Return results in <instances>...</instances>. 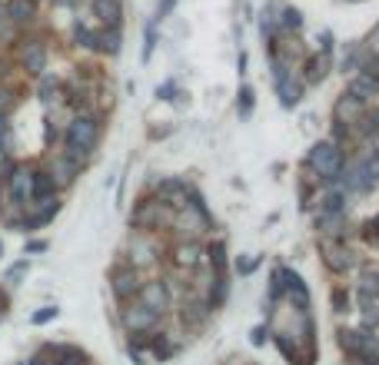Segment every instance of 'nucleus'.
Masks as SVG:
<instances>
[{"instance_id":"nucleus-1","label":"nucleus","mask_w":379,"mask_h":365,"mask_svg":"<svg viewBox=\"0 0 379 365\" xmlns=\"http://www.w3.org/2000/svg\"><path fill=\"white\" fill-rule=\"evenodd\" d=\"M97 136H100V130L94 116H74L67 123V133H64V156L77 170H84L90 163L94 150H97Z\"/></svg>"},{"instance_id":"nucleus-2","label":"nucleus","mask_w":379,"mask_h":365,"mask_svg":"<svg viewBox=\"0 0 379 365\" xmlns=\"http://www.w3.org/2000/svg\"><path fill=\"white\" fill-rule=\"evenodd\" d=\"M306 166H310L320 180H340L343 170H346V156H343V150L333 143V140H323V143H316L310 150Z\"/></svg>"},{"instance_id":"nucleus-3","label":"nucleus","mask_w":379,"mask_h":365,"mask_svg":"<svg viewBox=\"0 0 379 365\" xmlns=\"http://www.w3.org/2000/svg\"><path fill=\"white\" fill-rule=\"evenodd\" d=\"M340 180L353 196H366V192H373L379 186V163L373 156H363L360 163H350L343 170Z\"/></svg>"},{"instance_id":"nucleus-4","label":"nucleus","mask_w":379,"mask_h":365,"mask_svg":"<svg viewBox=\"0 0 379 365\" xmlns=\"http://www.w3.org/2000/svg\"><path fill=\"white\" fill-rule=\"evenodd\" d=\"M160 326V312H153L143 302H126L123 309V329L130 336H140V332H153Z\"/></svg>"},{"instance_id":"nucleus-5","label":"nucleus","mask_w":379,"mask_h":365,"mask_svg":"<svg viewBox=\"0 0 379 365\" xmlns=\"http://www.w3.org/2000/svg\"><path fill=\"white\" fill-rule=\"evenodd\" d=\"M110 286H113V296H117L120 302H133V299L140 296V289H143V276H140V269H133V266H120V269H113V276H110Z\"/></svg>"},{"instance_id":"nucleus-6","label":"nucleus","mask_w":379,"mask_h":365,"mask_svg":"<svg viewBox=\"0 0 379 365\" xmlns=\"http://www.w3.org/2000/svg\"><path fill=\"white\" fill-rule=\"evenodd\" d=\"M20 67L27 70L30 77H44V70H47V47H44L40 40L24 43V50H20Z\"/></svg>"},{"instance_id":"nucleus-7","label":"nucleus","mask_w":379,"mask_h":365,"mask_svg":"<svg viewBox=\"0 0 379 365\" xmlns=\"http://www.w3.org/2000/svg\"><path fill=\"white\" fill-rule=\"evenodd\" d=\"M320 250H323V256H326V266H330L333 272H346V269H353L356 266V259H353V252L343 246L340 240H323L320 242Z\"/></svg>"},{"instance_id":"nucleus-8","label":"nucleus","mask_w":379,"mask_h":365,"mask_svg":"<svg viewBox=\"0 0 379 365\" xmlns=\"http://www.w3.org/2000/svg\"><path fill=\"white\" fill-rule=\"evenodd\" d=\"M273 87H276V96H280V103H283V106H296V103H300L303 87L290 77V70L276 67V73H273Z\"/></svg>"},{"instance_id":"nucleus-9","label":"nucleus","mask_w":379,"mask_h":365,"mask_svg":"<svg viewBox=\"0 0 379 365\" xmlns=\"http://www.w3.org/2000/svg\"><path fill=\"white\" fill-rule=\"evenodd\" d=\"M363 116V103L356 100V96L343 93L336 103H333V123H343V126H353L356 120Z\"/></svg>"},{"instance_id":"nucleus-10","label":"nucleus","mask_w":379,"mask_h":365,"mask_svg":"<svg viewBox=\"0 0 379 365\" xmlns=\"http://www.w3.org/2000/svg\"><path fill=\"white\" fill-rule=\"evenodd\" d=\"M203 256H206V250H203V242L200 240H183L173 250V262L176 266H183V269H196Z\"/></svg>"},{"instance_id":"nucleus-11","label":"nucleus","mask_w":379,"mask_h":365,"mask_svg":"<svg viewBox=\"0 0 379 365\" xmlns=\"http://www.w3.org/2000/svg\"><path fill=\"white\" fill-rule=\"evenodd\" d=\"M136 299H140L143 306H150L153 312H160V316H163V309L170 306V292H166L163 282H143V289H140Z\"/></svg>"},{"instance_id":"nucleus-12","label":"nucleus","mask_w":379,"mask_h":365,"mask_svg":"<svg viewBox=\"0 0 379 365\" xmlns=\"http://www.w3.org/2000/svg\"><path fill=\"white\" fill-rule=\"evenodd\" d=\"M156 259V246L150 236H143V232H136L133 240H130V266H143V262H153Z\"/></svg>"},{"instance_id":"nucleus-13","label":"nucleus","mask_w":379,"mask_h":365,"mask_svg":"<svg viewBox=\"0 0 379 365\" xmlns=\"http://www.w3.org/2000/svg\"><path fill=\"white\" fill-rule=\"evenodd\" d=\"M47 200H57V182L47 170H34V200L30 202H47Z\"/></svg>"},{"instance_id":"nucleus-14","label":"nucleus","mask_w":379,"mask_h":365,"mask_svg":"<svg viewBox=\"0 0 379 365\" xmlns=\"http://www.w3.org/2000/svg\"><path fill=\"white\" fill-rule=\"evenodd\" d=\"M90 10H94L107 27H117L120 17H123V4H120V0H90Z\"/></svg>"},{"instance_id":"nucleus-15","label":"nucleus","mask_w":379,"mask_h":365,"mask_svg":"<svg viewBox=\"0 0 379 365\" xmlns=\"http://www.w3.org/2000/svg\"><path fill=\"white\" fill-rule=\"evenodd\" d=\"M350 96H356L360 103H366V100L379 96V80H376V77H370V73L363 70L360 77H353V83H350Z\"/></svg>"},{"instance_id":"nucleus-16","label":"nucleus","mask_w":379,"mask_h":365,"mask_svg":"<svg viewBox=\"0 0 379 365\" xmlns=\"http://www.w3.org/2000/svg\"><path fill=\"white\" fill-rule=\"evenodd\" d=\"M47 173L54 176V182H57V190H60V186H70V182H74V176H77V166H74L67 156L60 153V156H54V163H50Z\"/></svg>"},{"instance_id":"nucleus-17","label":"nucleus","mask_w":379,"mask_h":365,"mask_svg":"<svg viewBox=\"0 0 379 365\" xmlns=\"http://www.w3.org/2000/svg\"><path fill=\"white\" fill-rule=\"evenodd\" d=\"M343 226H346V216H343V212H326L323 210L320 216H316V230L323 232V240H326V236H333V240L343 236Z\"/></svg>"},{"instance_id":"nucleus-18","label":"nucleus","mask_w":379,"mask_h":365,"mask_svg":"<svg viewBox=\"0 0 379 365\" xmlns=\"http://www.w3.org/2000/svg\"><path fill=\"white\" fill-rule=\"evenodd\" d=\"M4 10H7V20H14V24H30L34 14H37L34 0H10Z\"/></svg>"},{"instance_id":"nucleus-19","label":"nucleus","mask_w":379,"mask_h":365,"mask_svg":"<svg viewBox=\"0 0 379 365\" xmlns=\"http://www.w3.org/2000/svg\"><path fill=\"white\" fill-rule=\"evenodd\" d=\"M120 47H123V34H120L117 27H107L103 34H97V50H103L107 57L120 53Z\"/></svg>"},{"instance_id":"nucleus-20","label":"nucleus","mask_w":379,"mask_h":365,"mask_svg":"<svg viewBox=\"0 0 379 365\" xmlns=\"http://www.w3.org/2000/svg\"><path fill=\"white\" fill-rule=\"evenodd\" d=\"M360 312H363V326L366 332L379 326V299H370V296H360Z\"/></svg>"},{"instance_id":"nucleus-21","label":"nucleus","mask_w":379,"mask_h":365,"mask_svg":"<svg viewBox=\"0 0 379 365\" xmlns=\"http://www.w3.org/2000/svg\"><path fill=\"white\" fill-rule=\"evenodd\" d=\"M356 296H370V299H379V272H363L360 282H356Z\"/></svg>"},{"instance_id":"nucleus-22","label":"nucleus","mask_w":379,"mask_h":365,"mask_svg":"<svg viewBox=\"0 0 379 365\" xmlns=\"http://www.w3.org/2000/svg\"><path fill=\"white\" fill-rule=\"evenodd\" d=\"M326 67H330V53H316L310 60V73H306V83H320L326 77Z\"/></svg>"},{"instance_id":"nucleus-23","label":"nucleus","mask_w":379,"mask_h":365,"mask_svg":"<svg viewBox=\"0 0 379 365\" xmlns=\"http://www.w3.org/2000/svg\"><path fill=\"white\" fill-rule=\"evenodd\" d=\"M273 342H276V349H280V352H283L286 359H290L293 365H300V356H296V346L290 342V336H286V332H276V339H273Z\"/></svg>"},{"instance_id":"nucleus-24","label":"nucleus","mask_w":379,"mask_h":365,"mask_svg":"<svg viewBox=\"0 0 379 365\" xmlns=\"http://www.w3.org/2000/svg\"><path fill=\"white\" fill-rule=\"evenodd\" d=\"M74 40H77L80 47H90V50H97V34H90L84 24H77L74 27Z\"/></svg>"},{"instance_id":"nucleus-25","label":"nucleus","mask_w":379,"mask_h":365,"mask_svg":"<svg viewBox=\"0 0 379 365\" xmlns=\"http://www.w3.org/2000/svg\"><path fill=\"white\" fill-rule=\"evenodd\" d=\"M40 100H44V103H50V100H54V93H57V80L54 77H40Z\"/></svg>"},{"instance_id":"nucleus-26","label":"nucleus","mask_w":379,"mask_h":365,"mask_svg":"<svg viewBox=\"0 0 379 365\" xmlns=\"http://www.w3.org/2000/svg\"><path fill=\"white\" fill-rule=\"evenodd\" d=\"M330 302H333L336 312H350V292H346V289H336V292L330 296Z\"/></svg>"},{"instance_id":"nucleus-27","label":"nucleus","mask_w":379,"mask_h":365,"mask_svg":"<svg viewBox=\"0 0 379 365\" xmlns=\"http://www.w3.org/2000/svg\"><path fill=\"white\" fill-rule=\"evenodd\" d=\"M153 43H156V24H150V30L143 34V53H140V57H143V63L153 57Z\"/></svg>"},{"instance_id":"nucleus-28","label":"nucleus","mask_w":379,"mask_h":365,"mask_svg":"<svg viewBox=\"0 0 379 365\" xmlns=\"http://www.w3.org/2000/svg\"><path fill=\"white\" fill-rule=\"evenodd\" d=\"M50 319H57V306H44V309H37V312L30 316V322H34V326H44V322H50Z\"/></svg>"},{"instance_id":"nucleus-29","label":"nucleus","mask_w":379,"mask_h":365,"mask_svg":"<svg viewBox=\"0 0 379 365\" xmlns=\"http://www.w3.org/2000/svg\"><path fill=\"white\" fill-rule=\"evenodd\" d=\"M24 272H27V259H20L17 266H10V269H7V286H20Z\"/></svg>"},{"instance_id":"nucleus-30","label":"nucleus","mask_w":379,"mask_h":365,"mask_svg":"<svg viewBox=\"0 0 379 365\" xmlns=\"http://www.w3.org/2000/svg\"><path fill=\"white\" fill-rule=\"evenodd\" d=\"M303 24V17H300V10H293V7H286L283 10V27H290V30H296Z\"/></svg>"},{"instance_id":"nucleus-31","label":"nucleus","mask_w":379,"mask_h":365,"mask_svg":"<svg viewBox=\"0 0 379 365\" xmlns=\"http://www.w3.org/2000/svg\"><path fill=\"white\" fill-rule=\"evenodd\" d=\"M256 266H260V259H256V256H243V259L236 262V272H240V276H250Z\"/></svg>"},{"instance_id":"nucleus-32","label":"nucleus","mask_w":379,"mask_h":365,"mask_svg":"<svg viewBox=\"0 0 379 365\" xmlns=\"http://www.w3.org/2000/svg\"><path fill=\"white\" fill-rule=\"evenodd\" d=\"M250 100H253V96H250V90H240V116H250Z\"/></svg>"},{"instance_id":"nucleus-33","label":"nucleus","mask_w":379,"mask_h":365,"mask_svg":"<svg viewBox=\"0 0 379 365\" xmlns=\"http://www.w3.org/2000/svg\"><path fill=\"white\" fill-rule=\"evenodd\" d=\"M263 339H266V326H260L256 332H250V342H253V346H260Z\"/></svg>"},{"instance_id":"nucleus-34","label":"nucleus","mask_w":379,"mask_h":365,"mask_svg":"<svg viewBox=\"0 0 379 365\" xmlns=\"http://www.w3.org/2000/svg\"><path fill=\"white\" fill-rule=\"evenodd\" d=\"M44 250H47V242L44 240H30L27 242V252H44Z\"/></svg>"},{"instance_id":"nucleus-35","label":"nucleus","mask_w":379,"mask_h":365,"mask_svg":"<svg viewBox=\"0 0 379 365\" xmlns=\"http://www.w3.org/2000/svg\"><path fill=\"white\" fill-rule=\"evenodd\" d=\"M170 7H176V0H160V17H163V14H170Z\"/></svg>"},{"instance_id":"nucleus-36","label":"nucleus","mask_w":379,"mask_h":365,"mask_svg":"<svg viewBox=\"0 0 379 365\" xmlns=\"http://www.w3.org/2000/svg\"><path fill=\"white\" fill-rule=\"evenodd\" d=\"M366 73H370V77H376V80H379V57H376V60H373L370 67H366Z\"/></svg>"},{"instance_id":"nucleus-37","label":"nucleus","mask_w":379,"mask_h":365,"mask_svg":"<svg viewBox=\"0 0 379 365\" xmlns=\"http://www.w3.org/2000/svg\"><path fill=\"white\" fill-rule=\"evenodd\" d=\"M7 110V90H0V113Z\"/></svg>"},{"instance_id":"nucleus-38","label":"nucleus","mask_w":379,"mask_h":365,"mask_svg":"<svg viewBox=\"0 0 379 365\" xmlns=\"http://www.w3.org/2000/svg\"><path fill=\"white\" fill-rule=\"evenodd\" d=\"M370 120H373V126H376V133H379V110H373Z\"/></svg>"},{"instance_id":"nucleus-39","label":"nucleus","mask_w":379,"mask_h":365,"mask_svg":"<svg viewBox=\"0 0 379 365\" xmlns=\"http://www.w3.org/2000/svg\"><path fill=\"white\" fill-rule=\"evenodd\" d=\"M373 140H376V153H373V160H376V163H379V133L373 136Z\"/></svg>"},{"instance_id":"nucleus-40","label":"nucleus","mask_w":379,"mask_h":365,"mask_svg":"<svg viewBox=\"0 0 379 365\" xmlns=\"http://www.w3.org/2000/svg\"><path fill=\"white\" fill-rule=\"evenodd\" d=\"M54 4H57V7H70V4H74V0H54Z\"/></svg>"},{"instance_id":"nucleus-41","label":"nucleus","mask_w":379,"mask_h":365,"mask_svg":"<svg viewBox=\"0 0 379 365\" xmlns=\"http://www.w3.org/2000/svg\"><path fill=\"white\" fill-rule=\"evenodd\" d=\"M4 20H7V10H4V4H0V24H4Z\"/></svg>"},{"instance_id":"nucleus-42","label":"nucleus","mask_w":379,"mask_h":365,"mask_svg":"<svg viewBox=\"0 0 379 365\" xmlns=\"http://www.w3.org/2000/svg\"><path fill=\"white\" fill-rule=\"evenodd\" d=\"M0 256H4V242H0Z\"/></svg>"}]
</instances>
